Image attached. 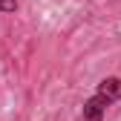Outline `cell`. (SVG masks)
Returning a JSON list of instances; mask_svg holds the SVG:
<instances>
[{
  "label": "cell",
  "instance_id": "6da1fadb",
  "mask_svg": "<svg viewBox=\"0 0 121 121\" xmlns=\"http://www.w3.org/2000/svg\"><path fill=\"white\" fill-rule=\"evenodd\" d=\"M110 98H104L101 92H95L92 98H89L86 104H84V121H104V112H107V107H110Z\"/></svg>",
  "mask_w": 121,
  "mask_h": 121
},
{
  "label": "cell",
  "instance_id": "7a4b0ae2",
  "mask_svg": "<svg viewBox=\"0 0 121 121\" xmlns=\"http://www.w3.org/2000/svg\"><path fill=\"white\" fill-rule=\"evenodd\" d=\"M98 92L110 101H121V78H104L98 84Z\"/></svg>",
  "mask_w": 121,
  "mask_h": 121
},
{
  "label": "cell",
  "instance_id": "3957f363",
  "mask_svg": "<svg viewBox=\"0 0 121 121\" xmlns=\"http://www.w3.org/2000/svg\"><path fill=\"white\" fill-rule=\"evenodd\" d=\"M14 9H17V0H0V12H3V14H9Z\"/></svg>",
  "mask_w": 121,
  "mask_h": 121
}]
</instances>
